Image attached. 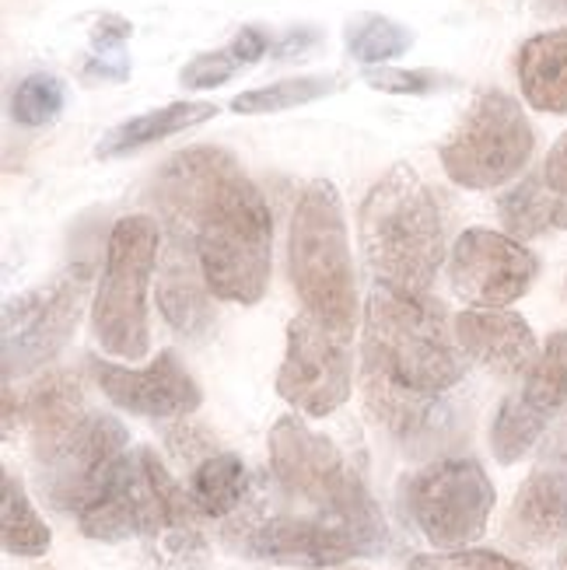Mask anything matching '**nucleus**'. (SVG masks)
I'll use <instances>...</instances> for the list:
<instances>
[{"instance_id": "obj_1", "label": "nucleus", "mask_w": 567, "mask_h": 570, "mask_svg": "<svg viewBox=\"0 0 567 570\" xmlns=\"http://www.w3.org/2000/svg\"><path fill=\"white\" fill-rule=\"evenodd\" d=\"M162 232L196 242L204 277L221 302L256 305L274 266V217L263 193L225 147H186L151 186Z\"/></svg>"}, {"instance_id": "obj_2", "label": "nucleus", "mask_w": 567, "mask_h": 570, "mask_svg": "<svg viewBox=\"0 0 567 570\" xmlns=\"http://www.w3.org/2000/svg\"><path fill=\"white\" fill-rule=\"evenodd\" d=\"M221 539L232 553L253 560L330 570L354 557L385 553L389 529L375 498L361 483L340 508H312L309 514L266 511L260 501H245L225 518Z\"/></svg>"}, {"instance_id": "obj_3", "label": "nucleus", "mask_w": 567, "mask_h": 570, "mask_svg": "<svg viewBox=\"0 0 567 570\" xmlns=\"http://www.w3.org/2000/svg\"><path fill=\"white\" fill-rule=\"evenodd\" d=\"M358 238L375 284L431 294L446 263V217L431 186L410 165H392L358 210Z\"/></svg>"}, {"instance_id": "obj_4", "label": "nucleus", "mask_w": 567, "mask_h": 570, "mask_svg": "<svg viewBox=\"0 0 567 570\" xmlns=\"http://www.w3.org/2000/svg\"><path fill=\"white\" fill-rule=\"evenodd\" d=\"M287 269L305 315L351 340L358 326V281L340 193L330 179L302 189L287 228Z\"/></svg>"}, {"instance_id": "obj_5", "label": "nucleus", "mask_w": 567, "mask_h": 570, "mask_svg": "<svg viewBox=\"0 0 567 570\" xmlns=\"http://www.w3.org/2000/svg\"><path fill=\"white\" fill-rule=\"evenodd\" d=\"M361 361L382 367L421 392H449L466 375V354L456 326L431 294H403L375 284L364 305V346Z\"/></svg>"}, {"instance_id": "obj_6", "label": "nucleus", "mask_w": 567, "mask_h": 570, "mask_svg": "<svg viewBox=\"0 0 567 570\" xmlns=\"http://www.w3.org/2000/svg\"><path fill=\"white\" fill-rule=\"evenodd\" d=\"M162 253V220L147 214L119 217L109 232L102 281L91 297V333L106 354L140 361L151 351L147 287Z\"/></svg>"}, {"instance_id": "obj_7", "label": "nucleus", "mask_w": 567, "mask_h": 570, "mask_svg": "<svg viewBox=\"0 0 567 570\" xmlns=\"http://www.w3.org/2000/svg\"><path fill=\"white\" fill-rule=\"evenodd\" d=\"M536 151V130L522 102L501 88H487L462 112L441 144V168L462 189H498L519 179Z\"/></svg>"}, {"instance_id": "obj_8", "label": "nucleus", "mask_w": 567, "mask_h": 570, "mask_svg": "<svg viewBox=\"0 0 567 570\" xmlns=\"http://www.w3.org/2000/svg\"><path fill=\"white\" fill-rule=\"evenodd\" d=\"M403 498L434 550H462L487 532L498 493L477 459H441L410 476Z\"/></svg>"}, {"instance_id": "obj_9", "label": "nucleus", "mask_w": 567, "mask_h": 570, "mask_svg": "<svg viewBox=\"0 0 567 570\" xmlns=\"http://www.w3.org/2000/svg\"><path fill=\"white\" fill-rule=\"evenodd\" d=\"M91 269L85 263L67 266L63 274L25 294L8 297L4 305V382L32 375L53 361L78 330L88 302Z\"/></svg>"}, {"instance_id": "obj_10", "label": "nucleus", "mask_w": 567, "mask_h": 570, "mask_svg": "<svg viewBox=\"0 0 567 570\" xmlns=\"http://www.w3.org/2000/svg\"><path fill=\"white\" fill-rule=\"evenodd\" d=\"M351 340L319 326L312 315H294L287 322V346L277 371V392L305 416H330L351 400L354 364Z\"/></svg>"}, {"instance_id": "obj_11", "label": "nucleus", "mask_w": 567, "mask_h": 570, "mask_svg": "<svg viewBox=\"0 0 567 570\" xmlns=\"http://www.w3.org/2000/svg\"><path fill=\"white\" fill-rule=\"evenodd\" d=\"M270 473L291 501L340 508L364 483L340 449L299 416H281L270 431Z\"/></svg>"}, {"instance_id": "obj_12", "label": "nucleus", "mask_w": 567, "mask_h": 570, "mask_svg": "<svg viewBox=\"0 0 567 570\" xmlns=\"http://www.w3.org/2000/svg\"><path fill=\"white\" fill-rule=\"evenodd\" d=\"M539 277V259L519 238L490 228L462 232L449 256L452 291L473 308H508Z\"/></svg>"}, {"instance_id": "obj_13", "label": "nucleus", "mask_w": 567, "mask_h": 570, "mask_svg": "<svg viewBox=\"0 0 567 570\" xmlns=\"http://www.w3.org/2000/svg\"><path fill=\"white\" fill-rule=\"evenodd\" d=\"M127 428L109 413H91L88 424L78 431L63 452H57L49 462L39 465V483L46 501L57 511L78 514L91 493L106 483V476L116 469V462L130 449Z\"/></svg>"}, {"instance_id": "obj_14", "label": "nucleus", "mask_w": 567, "mask_h": 570, "mask_svg": "<svg viewBox=\"0 0 567 570\" xmlns=\"http://www.w3.org/2000/svg\"><path fill=\"white\" fill-rule=\"evenodd\" d=\"M88 367L98 389L106 392V400L134 416L183 420L204 403L201 385L193 382V375L172 351H162L147 367H123L98 357H91Z\"/></svg>"}, {"instance_id": "obj_15", "label": "nucleus", "mask_w": 567, "mask_h": 570, "mask_svg": "<svg viewBox=\"0 0 567 570\" xmlns=\"http://www.w3.org/2000/svg\"><path fill=\"white\" fill-rule=\"evenodd\" d=\"M211 284L204 277L196 242L179 232H162L158 253V308L183 340H204L214 330Z\"/></svg>"}, {"instance_id": "obj_16", "label": "nucleus", "mask_w": 567, "mask_h": 570, "mask_svg": "<svg viewBox=\"0 0 567 570\" xmlns=\"http://www.w3.org/2000/svg\"><path fill=\"white\" fill-rule=\"evenodd\" d=\"M452 326L462 354L498 379H526L539 357L532 326L511 308H466Z\"/></svg>"}, {"instance_id": "obj_17", "label": "nucleus", "mask_w": 567, "mask_h": 570, "mask_svg": "<svg viewBox=\"0 0 567 570\" xmlns=\"http://www.w3.org/2000/svg\"><path fill=\"white\" fill-rule=\"evenodd\" d=\"M21 420L29 424L36 462H49L78 438L91 420L81 382L70 371H49L21 400Z\"/></svg>"}, {"instance_id": "obj_18", "label": "nucleus", "mask_w": 567, "mask_h": 570, "mask_svg": "<svg viewBox=\"0 0 567 570\" xmlns=\"http://www.w3.org/2000/svg\"><path fill=\"white\" fill-rule=\"evenodd\" d=\"M361 395L364 410L375 424L397 441H428L446 424V403L434 392L410 389L397 379H389L382 367L361 361Z\"/></svg>"}, {"instance_id": "obj_19", "label": "nucleus", "mask_w": 567, "mask_h": 570, "mask_svg": "<svg viewBox=\"0 0 567 570\" xmlns=\"http://www.w3.org/2000/svg\"><path fill=\"white\" fill-rule=\"evenodd\" d=\"M508 539L529 550H547L567 539V465L544 462L519 487L508 511Z\"/></svg>"}, {"instance_id": "obj_20", "label": "nucleus", "mask_w": 567, "mask_h": 570, "mask_svg": "<svg viewBox=\"0 0 567 570\" xmlns=\"http://www.w3.org/2000/svg\"><path fill=\"white\" fill-rule=\"evenodd\" d=\"M515 73L529 109L564 116L567 112V29L529 36L515 57Z\"/></svg>"}, {"instance_id": "obj_21", "label": "nucleus", "mask_w": 567, "mask_h": 570, "mask_svg": "<svg viewBox=\"0 0 567 570\" xmlns=\"http://www.w3.org/2000/svg\"><path fill=\"white\" fill-rule=\"evenodd\" d=\"M214 116H217L214 102H168L162 109L123 119L119 127L106 130L102 140L95 144V155L98 158H127L134 151H144V147L158 144V140H168L183 130L201 127V122H207Z\"/></svg>"}, {"instance_id": "obj_22", "label": "nucleus", "mask_w": 567, "mask_h": 570, "mask_svg": "<svg viewBox=\"0 0 567 570\" xmlns=\"http://www.w3.org/2000/svg\"><path fill=\"white\" fill-rule=\"evenodd\" d=\"M189 498L201 508L204 518L225 522V518H232L245 504V498H250L245 462L235 452H214L196 469H189Z\"/></svg>"}, {"instance_id": "obj_23", "label": "nucleus", "mask_w": 567, "mask_h": 570, "mask_svg": "<svg viewBox=\"0 0 567 570\" xmlns=\"http://www.w3.org/2000/svg\"><path fill=\"white\" fill-rule=\"evenodd\" d=\"M547 428H550V416L544 410H536L522 395V389L511 392L501 400L495 424H490V452H495L501 465L522 462L536 449V441L544 438Z\"/></svg>"}, {"instance_id": "obj_24", "label": "nucleus", "mask_w": 567, "mask_h": 570, "mask_svg": "<svg viewBox=\"0 0 567 570\" xmlns=\"http://www.w3.org/2000/svg\"><path fill=\"white\" fill-rule=\"evenodd\" d=\"M557 207H560V196L547 186V179L529 176L501 196L498 217L511 238L529 242L557 228Z\"/></svg>"}, {"instance_id": "obj_25", "label": "nucleus", "mask_w": 567, "mask_h": 570, "mask_svg": "<svg viewBox=\"0 0 567 570\" xmlns=\"http://www.w3.org/2000/svg\"><path fill=\"white\" fill-rule=\"evenodd\" d=\"M340 73H302V78H284L266 88H250L232 98V112L238 116H266V112H284V109H299L319 98L343 91Z\"/></svg>"}, {"instance_id": "obj_26", "label": "nucleus", "mask_w": 567, "mask_h": 570, "mask_svg": "<svg viewBox=\"0 0 567 570\" xmlns=\"http://www.w3.org/2000/svg\"><path fill=\"white\" fill-rule=\"evenodd\" d=\"M0 483H4V498H0V539H4V550L11 557H46L53 535H49L46 522L32 508L29 493L11 473H4Z\"/></svg>"}, {"instance_id": "obj_27", "label": "nucleus", "mask_w": 567, "mask_h": 570, "mask_svg": "<svg viewBox=\"0 0 567 570\" xmlns=\"http://www.w3.org/2000/svg\"><path fill=\"white\" fill-rule=\"evenodd\" d=\"M343 42H348V53L364 63V67H382L389 60H397L403 53H410L413 46V32L407 24L392 21L385 14H354L348 24H343Z\"/></svg>"}, {"instance_id": "obj_28", "label": "nucleus", "mask_w": 567, "mask_h": 570, "mask_svg": "<svg viewBox=\"0 0 567 570\" xmlns=\"http://www.w3.org/2000/svg\"><path fill=\"white\" fill-rule=\"evenodd\" d=\"M522 395L547 416L567 410V330H557L539 346V357L522 382Z\"/></svg>"}, {"instance_id": "obj_29", "label": "nucleus", "mask_w": 567, "mask_h": 570, "mask_svg": "<svg viewBox=\"0 0 567 570\" xmlns=\"http://www.w3.org/2000/svg\"><path fill=\"white\" fill-rule=\"evenodd\" d=\"M67 106V88L57 73H29L25 81H18L14 95H11V116L18 127H29V130H39V127H49Z\"/></svg>"}, {"instance_id": "obj_30", "label": "nucleus", "mask_w": 567, "mask_h": 570, "mask_svg": "<svg viewBox=\"0 0 567 570\" xmlns=\"http://www.w3.org/2000/svg\"><path fill=\"white\" fill-rule=\"evenodd\" d=\"M407 570H532L529 563L495 553V550H441V553H424L413 557Z\"/></svg>"}, {"instance_id": "obj_31", "label": "nucleus", "mask_w": 567, "mask_h": 570, "mask_svg": "<svg viewBox=\"0 0 567 570\" xmlns=\"http://www.w3.org/2000/svg\"><path fill=\"white\" fill-rule=\"evenodd\" d=\"M242 67H245V63L235 57V49H232V46H225V49H211V53L193 57V60L179 70V85L189 88V91L221 88V85H228Z\"/></svg>"}, {"instance_id": "obj_32", "label": "nucleus", "mask_w": 567, "mask_h": 570, "mask_svg": "<svg viewBox=\"0 0 567 570\" xmlns=\"http://www.w3.org/2000/svg\"><path fill=\"white\" fill-rule=\"evenodd\" d=\"M364 85L382 95H431L446 85L434 70H403V67H364Z\"/></svg>"}, {"instance_id": "obj_33", "label": "nucleus", "mask_w": 567, "mask_h": 570, "mask_svg": "<svg viewBox=\"0 0 567 570\" xmlns=\"http://www.w3.org/2000/svg\"><path fill=\"white\" fill-rule=\"evenodd\" d=\"M165 444H168V452L189 469H196L204 459H211L217 452L214 434L201 424H193V420H186V416L176 420V424L165 431Z\"/></svg>"}, {"instance_id": "obj_34", "label": "nucleus", "mask_w": 567, "mask_h": 570, "mask_svg": "<svg viewBox=\"0 0 567 570\" xmlns=\"http://www.w3.org/2000/svg\"><path fill=\"white\" fill-rule=\"evenodd\" d=\"M130 36H134L130 21H123L119 14H102L95 21V29H91V42H95V49L102 57L123 53V42H127Z\"/></svg>"}, {"instance_id": "obj_35", "label": "nucleus", "mask_w": 567, "mask_h": 570, "mask_svg": "<svg viewBox=\"0 0 567 570\" xmlns=\"http://www.w3.org/2000/svg\"><path fill=\"white\" fill-rule=\"evenodd\" d=\"M235 49V57L245 63V67H253L260 63L266 53H270V36L263 29H256V24H245V29L235 32V39L228 42Z\"/></svg>"}, {"instance_id": "obj_36", "label": "nucleus", "mask_w": 567, "mask_h": 570, "mask_svg": "<svg viewBox=\"0 0 567 570\" xmlns=\"http://www.w3.org/2000/svg\"><path fill=\"white\" fill-rule=\"evenodd\" d=\"M544 179L557 196H567V130L557 137V144L550 147L547 165H544Z\"/></svg>"}, {"instance_id": "obj_37", "label": "nucleus", "mask_w": 567, "mask_h": 570, "mask_svg": "<svg viewBox=\"0 0 567 570\" xmlns=\"http://www.w3.org/2000/svg\"><path fill=\"white\" fill-rule=\"evenodd\" d=\"M557 228L567 232V196H560V207H557Z\"/></svg>"}, {"instance_id": "obj_38", "label": "nucleus", "mask_w": 567, "mask_h": 570, "mask_svg": "<svg viewBox=\"0 0 567 570\" xmlns=\"http://www.w3.org/2000/svg\"><path fill=\"white\" fill-rule=\"evenodd\" d=\"M557 570H567V539H564V547H560V557H557Z\"/></svg>"}, {"instance_id": "obj_39", "label": "nucleus", "mask_w": 567, "mask_h": 570, "mask_svg": "<svg viewBox=\"0 0 567 570\" xmlns=\"http://www.w3.org/2000/svg\"><path fill=\"white\" fill-rule=\"evenodd\" d=\"M554 4H557L560 11H567V0H554Z\"/></svg>"}, {"instance_id": "obj_40", "label": "nucleus", "mask_w": 567, "mask_h": 570, "mask_svg": "<svg viewBox=\"0 0 567 570\" xmlns=\"http://www.w3.org/2000/svg\"><path fill=\"white\" fill-rule=\"evenodd\" d=\"M564 294H567V287H564Z\"/></svg>"}]
</instances>
